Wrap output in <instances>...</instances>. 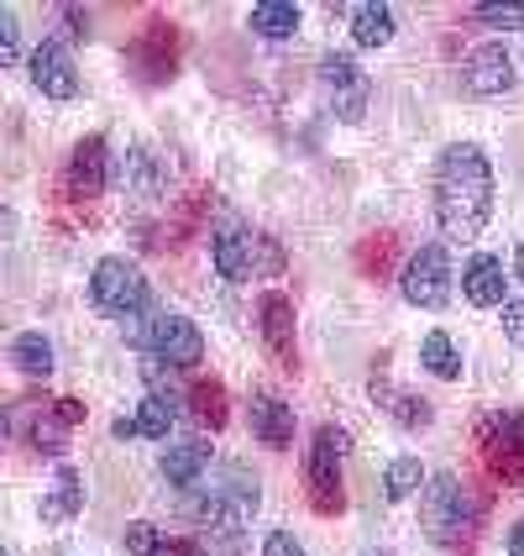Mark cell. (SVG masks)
<instances>
[{
  "label": "cell",
  "mask_w": 524,
  "mask_h": 556,
  "mask_svg": "<svg viewBox=\"0 0 524 556\" xmlns=\"http://www.w3.org/2000/svg\"><path fill=\"white\" fill-rule=\"evenodd\" d=\"M299 22H305V11L294 0H257L252 5V31L268 37V42H289L299 31Z\"/></svg>",
  "instance_id": "cell-19"
},
{
  "label": "cell",
  "mask_w": 524,
  "mask_h": 556,
  "mask_svg": "<svg viewBox=\"0 0 524 556\" xmlns=\"http://www.w3.org/2000/svg\"><path fill=\"white\" fill-rule=\"evenodd\" d=\"M210 263L226 283H247L257 274H278L283 268V252L268 237H252V226L242 220H226L216 237H210Z\"/></svg>",
  "instance_id": "cell-3"
},
{
  "label": "cell",
  "mask_w": 524,
  "mask_h": 556,
  "mask_svg": "<svg viewBox=\"0 0 524 556\" xmlns=\"http://www.w3.org/2000/svg\"><path fill=\"white\" fill-rule=\"evenodd\" d=\"M509 556H524V520L509 526Z\"/></svg>",
  "instance_id": "cell-36"
},
{
  "label": "cell",
  "mask_w": 524,
  "mask_h": 556,
  "mask_svg": "<svg viewBox=\"0 0 524 556\" xmlns=\"http://www.w3.org/2000/svg\"><path fill=\"white\" fill-rule=\"evenodd\" d=\"M111 179V148L105 137H85L74 153H68V194L74 200H94Z\"/></svg>",
  "instance_id": "cell-13"
},
{
  "label": "cell",
  "mask_w": 524,
  "mask_h": 556,
  "mask_svg": "<svg viewBox=\"0 0 524 556\" xmlns=\"http://www.w3.org/2000/svg\"><path fill=\"white\" fill-rule=\"evenodd\" d=\"M263 556H305V546H299L289 530H273V535L263 541Z\"/></svg>",
  "instance_id": "cell-33"
},
{
  "label": "cell",
  "mask_w": 524,
  "mask_h": 556,
  "mask_svg": "<svg viewBox=\"0 0 524 556\" xmlns=\"http://www.w3.org/2000/svg\"><path fill=\"white\" fill-rule=\"evenodd\" d=\"M131 68H137L148 85L174 79V68H179V31L168 27V22H153V27L131 42Z\"/></svg>",
  "instance_id": "cell-11"
},
{
  "label": "cell",
  "mask_w": 524,
  "mask_h": 556,
  "mask_svg": "<svg viewBox=\"0 0 524 556\" xmlns=\"http://www.w3.org/2000/svg\"><path fill=\"white\" fill-rule=\"evenodd\" d=\"M503 283H509V274H503V263L498 257H488V252H477L472 263H467V274H462V294H467V305H477V309H503Z\"/></svg>",
  "instance_id": "cell-16"
},
{
  "label": "cell",
  "mask_w": 524,
  "mask_h": 556,
  "mask_svg": "<svg viewBox=\"0 0 524 556\" xmlns=\"http://www.w3.org/2000/svg\"><path fill=\"white\" fill-rule=\"evenodd\" d=\"M53 341L42 337V331H22V337L11 341V368L27 372V378H53Z\"/></svg>",
  "instance_id": "cell-20"
},
{
  "label": "cell",
  "mask_w": 524,
  "mask_h": 556,
  "mask_svg": "<svg viewBox=\"0 0 524 556\" xmlns=\"http://www.w3.org/2000/svg\"><path fill=\"white\" fill-rule=\"evenodd\" d=\"M362 248H368V252H362V268H368V274H372V268L383 274V263H388V248H394V237H372V242H362Z\"/></svg>",
  "instance_id": "cell-34"
},
{
  "label": "cell",
  "mask_w": 524,
  "mask_h": 556,
  "mask_svg": "<svg viewBox=\"0 0 524 556\" xmlns=\"http://www.w3.org/2000/svg\"><path fill=\"white\" fill-rule=\"evenodd\" d=\"M122 179H126V189H137V194L153 200V194H163V179H168V174H163V163H157L148 148H131V153H126Z\"/></svg>",
  "instance_id": "cell-25"
},
{
  "label": "cell",
  "mask_w": 524,
  "mask_h": 556,
  "mask_svg": "<svg viewBox=\"0 0 524 556\" xmlns=\"http://www.w3.org/2000/svg\"><path fill=\"white\" fill-rule=\"evenodd\" d=\"M477 22L494 31H520L524 27V5H477Z\"/></svg>",
  "instance_id": "cell-30"
},
{
  "label": "cell",
  "mask_w": 524,
  "mask_h": 556,
  "mask_svg": "<svg viewBox=\"0 0 524 556\" xmlns=\"http://www.w3.org/2000/svg\"><path fill=\"white\" fill-rule=\"evenodd\" d=\"M111 431L122 435V441H131V435H137V420H131V415H122V420H116V426H111Z\"/></svg>",
  "instance_id": "cell-37"
},
{
  "label": "cell",
  "mask_w": 524,
  "mask_h": 556,
  "mask_svg": "<svg viewBox=\"0 0 524 556\" xmlns=\"http://www.w3.org/2000/svg\"><path fill=\"white\" fill-rule=\"evenodd\" d=\"M63 435H68V426L59 420V409H42V415H31V446H42V452H53V457H59V452H63Z\"/></svg>",
  "instance_id": "cell-29"
},
{
  "label": "cell",
  "mask_w": 524,
  "mask_h": 556,
  "mask_svg": "<svg viewBox=\"0 0 524 556\" xmlns=\"http://www.w3.org/2000/svg\"><path fill=\"white\" fill-rule=\"evenodd\" d=\"M131 341L148 346V357L168 363V368H200L205 363V337L189 315H153V320H126Z\"/></svg>",
  "instance_id": "cell-6"
},
{
  "label": "cell",
  "mask_w": 524,
  "mask_h": 556,
  "mask_svg": "<svg viewBox=\"0 0 524 556\" xmlns=\"http://www.w3.org/2000/svg\"><path fill=\"white\" fill-rule=\"evenodd\" d=\"M503 341H509V346H524V300H509V305H503Z\"/></svg>",
  "instance_id": "cell-32"
},
{
  "label": "cell",
  "mask_w": 524,
  "mask_h": 556,
  "mask_svg": "<svg viewBox=\"0 0 524 556\" xmlns=\"http://www.w3.org/2000/svg\"><path fill=\"white\" fill-rule=\"evenodd\" d=\"M131 420H137V435H153V441H163V435L174 431V420H179V409L148 394V400L137 404V415H131Z\"/></svg>",
  "instance_id": "cell-27"
},
{
  "label": "cell",
  "mask_w": 524,
  "mask_h": 556,
  "mask_svg": "<svg viewBox=\"0 0 524 556\" xmlns=\"http://www.w3.org/2000/svg\"><path fill=\"white\" fill-rule=\"evenodd\" d=\"M252 435L268 452H289L294 446V409L278 394H252Z\"/></svg>",
  "instance_id": "cell-15"
},
{
  "label": "cell",
  "mask_w": 524,
  "mask_h": 556,
  "mask_svg": "<svg viewBox=\"0 0 524 556\" xmlns=\"http://www.w3.org/2000/svg\"><path fill=\"white\" fill-rule=\"evenodd\" d=\"M420 368L435 372V378H462V346L451 341V331H425L420 341Z\"/></svg>",
  "instance_id": "cell-21"
},
{
  "label": "cell",
  "mask_w": 524,
  "mask_h": 556,
  "mask_svg": "<svg viewBox=\"0 0 524 556\" xmlns=\"http://www.w3.org/2000/svg\"><path fill=\"white\" fill-rule=\"evenodd\" d=\"M16 59H22V31H16V11H11V5H0V63L11 68Z\"/></svg>",
  "instance_id": "cell-31"
},
{
  "label": "cell",
  "mask_w": 524,
  "mask_h": 556,
  "mask_svg": "<svg viewBox=\"0 0 524 556\" xmlns=\"http://www.w3.org/2000/svg\"><path fill=\"white\" fill-rule=\"evenodd\" d=\"M90 300L100 315H116V320H137L153 289H148V274L131 263V257H100L90 274Z\"/></svg>",
  "instance_id": "cell-5"
},
{
  "label": "cell",
  "mask_w": 524,
  "mask_h": 556,
  "mask_svg": "<svg viewBox=\"0 0 524 556\" xmlns=\"http://www.w3.org/2000/svg\"><path fill=\"white\" fill-rule=\"evenodd\" d=\"M320 94L336 111V122H362V111H368V74L346 53H325L320 59Z\"/></svg>",
  "instance_id": "cell-9"
},
{
  "label": "cell",
  "mask_w": 524,
  "mask_h": 556,
  "mask_svg": "<svg viewBox=\"0 0 524 556\" xmlns=\"http://www.w3.org/2000/svg\"><path fill=\"white\" fill-rule=\"evenodd\" d=\"M372 400L388 404V409H394V420H399L404 431H425V426H431V404L414 400V394H399V389H388L383 378H372Z\"/></svg>",
  "instance_id": "cell-23"
},
{
  "label": "cell",
  "mask_w": 524,
  "mask_h": 556,
  "mask_svg": "<svg viewBox=\"0 0 524 556\" xmlns=\"http://www.w3.org/2000/svg\"><path fill=\"white\" fill-rule=\"evenodd\" d=\"M420 483H425V467H420V457H394V463L383 467V498H388V504L414 498V494H420Z\"/></svg>",
  "instance_id": "cell-24"
},
{
  "label": "cell",
  "mask_w": 524,
  "mask_h": 556,
  "mask_svg": "<svg viewBox=\"0 0 524 556\" xmlns=\"http://www.w3.org/2000/svg\"><path fill=\"white\" fill-rule=\"evenodd\" d=\"M404 300L414 309H440L451 300V252L446 242H420V248L404 257V274H399Z\"/></svg>",
  "instance_id": "cell-7"
},
{
  "label": "cell",
  "mask_w": 524,
  "mask_h": 556,
  "mask_svg": "<svg viewBox=\"0 0 524 556\" xmlns=\"http://www.w3.org/2000/svg\"><path fill=\"white\" fill-rule=\"evenodd\" d=\"M157 467H163V478H168L174 489H194V483L210 472V446H205V441H174Z\"/></svg>",
  "instance_id": "cell-18"
},
{
  "label": "cell",
  "mask_w": 524,
  "mask_h": 556,
  "mask_svg": "<svg viewBox=\"0 0 524 556\" xmlns=\"http://www.w3.org/2000/svg\"><path fill=\"white\" fill-rule=\"evenodd\" d=\"M420 526L440 552L472 556V541L483 530V498H472V489L457 472H435L425 483V498H420Z\"/></svg>",
  "instance_id": "cell-2"
},
{
  "label": "cell",
  "mask_w": 524,
  "mask_h": 556,
  "mask_svg": "<svg viewBox=\"0 0 524 556\" xmlns=\"http://www.w3.org/2000/svg\"><path fill=\"white\" fill-rule=\"evenodd\" d=\"M352 452V435L336 426H320L315 446H309L305 463V494L315 515H341L346 509V483H341V457Z\"/></svg>",
  "instance_id": "cell-4"
},
{
  "label": "cell",
  "mask_w": 524,
  "mask_h": 556,
  "mask_svg": "<svg viewBox=\"0 0 524 556\" xmlns=\"http://www.w3.org/2000/svg\"><path fill=\"white\" fill-rule=\"evenodd\" d=\"M368 556H383V552H368Z\"/></svg>",
  "instance_id": "cell-39"
},
{
  "label": "cell",
  "mask_w": 524,
  "mask_h": 556,
  "mask_svg": "<svg viewBox=\"0 0 524 556\" xmlns=\"http://www.w3.org/2000/svg\"><path fill=\"white\" fill-rule=\"evenodd\" d=\"M467 90L472 94H509L514 90V59H509V48L503 42H483L462 68Z\"/></svg>",
  "instance_id": "cell-14"
},
{
  "label": "cell",
  "mask_w": 524,
  "mask_h": 556,
  "mask_svg": "<svg viewBox=\"0 0 524 556\" xmlns=\"http://www.w3.org/2000/svg\"><path fill=\"white\" fill-rule=\"evenodd\" d=\"M483 463L498 483H524V409H498L477 426Z\"/></svg>",
  "instance_id": "cell-8"
},
{
  "label": "cell",
  "mask_w": 524,
  "mask_h": 556,
  "mask_svg": "<svg viewBox=\"0 0 524 556\" xmlns=\"http://www.w3.org/2000/svg\"><path fill=\"white\" fill-rule=\"evenodd\" d=\"M189 409H194V420H200V426H210V431H220V426H226V415H231L226 389L210 383V378H200V383L189 389Z\"/></svg>",
  "instance_id": "cell-26"
},
{
  "label": "cell",
  "mask_w": 524,
  "mask_h": 556,
  "mask_svg": "<svg viewBox=\"0 0 524 556\" xmlns=\"http://www.w3.org/2000/svg\"><path fill=\"white\" fill-rule=\"evenodd\" d=\"M31 85L48 94V100H74L79 94V68H74V53H68V42L59 37H42L37 48H31Z\"/></svg>",
  "instance_id": "cell-10"
},
{
  "label": "cell",
  "mask_w": 524,
  "mask_h": 556,
  "mask_svg": "<svg viewBox=\"0 0 524 556\" xmlns=\"http://www.w3.org/2000/svg\"><path fill=\"white\" fill-rule=\"evenodd\" d=\"M514 274H520V283H524V248L514 252Z\"/></svg>",
  "instance_id": "cell-38"
},
{
  "label": "cell",
  "mask_w": 524,
  "mask_h": 556,
  "mask_svg": "<svg viewBox=\"0 0 524 556\" xmlns=\"http://www.w3.org/2000/svg\"><path fill=\"white\" fill-rule=\"evenodd\" d=\"M122 546H126V556H163L168 552V535L157 526H148V520H131L122 535Z\"/></svg>",
  "instance_id": "cell-28"
},
{
  "label": "cell",
  "mask_w": 524,
  "mask_h": 556,
  "mask_svg": "<svg viewBox=\"0 0 524 556\" xmlns=\"http://www.w3.org/2000/svg\"><path fill=\"white\" fill-rule=\"evenodd\" d=\"M53 409H59L63 426H79V420H85V404H79V400H59Z\"/></svg>",
  "instance_id": "cell-35"
},
{
  "label": "cell",
  "mask_w": 524,
  "mask_h": 556,
  "mask_svg": "<svg viewBox=\"0 0 524 556\" xmlns=\"http://www.w3.org/2000/svg\"><path fill=\"white\" fill-rule=\"evenodd\" d=\"M79 509H85V478H79L74 463H59L53 467V489L42 494V520H48V526H63V520H74Z\"/></svg>",
  "instance_id": "cell-17"
},
{
  "label": "cell",
  "mask_w": 524,
  "mask_h": 556,
  "mask_svg": "<svg viewBox=\"0 0 524 556\" xmlns=\"http://www.w3.org/2000/svg\"><path fill=\"white\" fill-rule=\"evenodd\" d=\"M257 326H263V346L273 352V363L299 368V346H294V305H289V294L268 289L263 305H257Z\"/></svg>",
  "instance_id": "cell-12"
},
{
  "label": "cell",
  "mask_w": 524,
  "mask_h": 556,
  "mask_svg": "<svg viewBox=\"0 0 524 556\" xmlns=\"http://www.w3.org/2000/svg\"><path fill=\"white\" fill-rule=\"evenodd\" d=\"M494 216V163L477 142H451L435 157V226L446 242H477Z\"/></svg>",
  "instance_id": "cell-1"
},
{
  "label": "cell",
  "mask_w": 524,
  "mask_h": 556,
  "mask_svg": "<svg viewBox=\"0 0 524 556\" xmlns=\"http://www.w3.org/2000/svg\"><path fill=\"white\" fill-rule=\"evenodd\" d=\"M352 37H357V48H388L394 42V11L388 5H352Z\"/></svg>",
  "instance_id": "cell-22"
}]
</instances>
